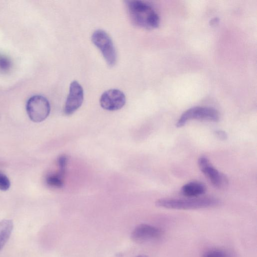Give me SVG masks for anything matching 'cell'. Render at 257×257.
I'll return each instance as SVG.
<instances>
[{
	"mask_svg": "<svg viewBox=\"0 0 257 257\" xmlns=\"http://www.w3.org/2000/svg\"><path fill=\"white\" fill-rule=\"evenodd\" d=\"M11 186V182L9 178L3 173L0 171V190L6 191L9 190Z\"/></svg>",
	"mask_w": 257,
	"mask_h": 257,
	"instance_id": "obj_15",
	"label": "cell"
},
{
	"mask_svg": "<svg viewBox=\"0 0 257 257\" xmlns=\"http://www.w3.org/2000/svg\"><path fill=\"white\" fill-rule=\"evenodd\" d=\"M181 191L186 197H196L205 193L206 187L201 182L192 181L183 185Z\"/></svg>",
	"mask_w": 257,
	"mask_h": 257,
	"instance_id": "obj_10",
	"label": "cell"
},
{
	"mask_svg": "<svg viewBox=\"0 0 257 257\" xmlns=\"http://www.w3.org/2000/svg\"><path fill=\"white\" fill-rule=\"evenodd\" d=\"M123 255L122 253H117L116 255V257H123Z\"/></svg>",
	"mask_w": 257,
	"mask_h": 257,
	"instance_id": "obj_18",
	"label": "cell"
},
{
	"mask_svg": "<svg viewBox=\"0 0 257 257\" xmlns=\"http://www.w3.org/2000/svg\"><path fill=\"white\" fill-rule=\"evenodd\" d=\"M202 257H231L226 251L220 249H213L206 252Z\"/></svg>",
	"mask_w": 257,
	"mask_h": 257,
	"instance_id": "obj_13",
	"label": "cell"
},
{
	"mask_svg": "<svg viewBox=\"0 0 257 257\" xmlns=\"http://www.w3.org/2000/svg\"><path fill=\"white\" fill-rule=\"evenodd\" d=\"M65 173L59 171L57 173L48 175L46 178L47 185L55 188H62L64 185Z\"/></svg>",
	"mask_w": 257,
	"mask_h": 257,
	"instance_id": "obj_12",
	"label": "cell"
},
{
	"mask_svg": "<svg viewBox=\"0 0 257 257\" xmlns=\"http://www.w3.org/2000/svg\"><path fill=\"white\" fill-rule=\"evenodd\" d=\"M125 101L124 94L117 89H111L104 92L99 99L101 107L109 111L120 109L124 105Z\"/></svg>",
	"mask_w": 257,
	"mask_h": 257,
	"instance_id": "obj_9",
	"label": "cell"
},
{
	"mask_svg": "<svg viewBox=\"0 0 257 257\" xmlns=\"http://www.w3.org/2000/svg\"><path fill=\"white\" fill-rule=\"evenodd\" d=\"M26 110L32 121L40 122L44 120L49 115L50 105L48 99L44 96L35 95L28 100Z\"/></svg>",
	"mask_w": 257,
	"mask_h": 257,
	"instance_id": "obj_4",
	"label": "cell"
},
{
	"mask_svg": "<svg viewBox=\"0 0 257 257\" xmlns=\"http://www.w3.org/2000/svg\"><path fill=\"white\" fill-rule=\"evenodd\" d=\"M219 119L218 112L215 109L203 106L190 108L182 113L176 123L177 127H181L191 119L217 121Z\"/></svg>",
	"mask_w": 257,
	"mask_h": 257,
	"instance_id": "obj_5",
	"label": "cell"
},
{
	"mask_svg": "<svg viewBox=\"0 0 257 257\" xmlns=\"http://www.w3.org/2000/svg\"><path fill=\"white\" fill-rule=\"evenodd\" d=\"M13 227V222L11 219L0 221V251L10 238Z\"/></svg>",
	"mask_w": 257,
	"mask_h": 257,
	"instance_id": "obj_11",
	"label": "cell"
},
{
	"mask_svg": "<svg viewBox=\"0 0 257 257\" xmlns=\"http://www.w3.org/2000/svg\"><path fill=\"white\" fill-rule=\"evenodd\" d=\"M67 162L68 158L67 156L65 155L60 156L57 160L59 170L66 172Z\"/></svg>",
	"mask_w": 257,
	"mask_h": 257,
	"instance_id": "obj_16",
	"label": "cell"
},
{
	"mask_svg": "<svg viewBox=\"0 0 257 257\" xmlns=\"http://www.w3.org/2000/svg\"><path fill=\"white\" fill-rule=\"evenodd\" d=\"M84 98L83 89L77 81H73L65 103L63 111L65 115H70L75 112L82 105Z\"/></svg>",
	"mask_w": 257,
	"mask_h": 257,
	"instance_id": "obj_8",
	"label": "cell"
},
{
	"mask_svg": "<svg viewBox=\"0 0 257 257\" xmlns=\"http://www.w3.org/2000/svg\"><path fill=\"white\" fill-rule=\"evenodd\" d=\"M128 17L135 25L147 29L157 28L160 24L159 15L148 3L139 0L125 3Z\"/></svg>",
	"mask_w": 257,
	"mask_h": 257,
	"instance_id": "obj_1",
	"label": "cell"
},
{
	"mask_svg": "<svg viewBox=\"0 0 257 257\" xmlns=\"http://www.w3.org/2000/svg\"><path fill=\"white\" fill-rule=\"evenodd\" d=\"M219 200L213 197H189V198H162L157 200V207L178 210H190L206 208L217 206Z\"/></svg>",
	"mask_w": 257,
	"mask_h": 257,
	"instance_id": "obj_2",
	"label": "cell"
},
{
	"mask_svg": "<svg viewBox=\"0 0 257 257\" xmlns=\"http://www.w3.org/2000/svg\"><path fill=\"white\" fill-rule=\"evenodd\" d=\"M215 134L221 140H225L227 137L226 133L224 131L221 130L216 131L215 132Z\"/></svg>",
	"mask_w": 257,
	"mask_h": 257,
	"instance_id": "obj_17",
	"label": "cell"
},
{
	"mask_svg": "<svg viewBox=\"0 0 257 257\" xmlns=\"http://www.w3.org/2000/svg\"><path fill=\"white\" fill-rule=\"evenodd\" d=\"M12 67V62L7 56L0 54V72H7Z\"/></svg>",
	"mask_w": 257,
	"mask_h": 257,
	"instance_id": "obj_14",
	"label": "cell"
},
{
	"mask_svg": "<svg viewBox=\"0 0 257 257\" xmlns=\"http://www.w3.org/2000/svg\"><path fill=\"white\" fill-rule=\"evenodd\" d=\"M162 235L161 229L156 226L142 223L137 225L132 231L131 238L138 243H146L160 239Z\"/></svg>",
	"mask_w": 257,
	"mask_h": 257,
	"instance_id": "obj_6",
	"label": "cell"
},
{
	"mask_svg": "<svg viewBox=\"0 0 257 257\" xmlns=\"http://www.w3.org/2000/svg\"><path fill=\"white\" fill-rule=\"evenodd\" d=\"M136 257H149L148 255L145 254H139L136 256Z\"/></svg>",
	"mask_w": 257,
	"mask_h": 257,
	"instance_id": "obj_19",
	"label": "cell"
},
{
	"mask_svg": "<svg viewBox=\"0 0 257 257\" xmlns=\"http://www.w3.org/2000/svg\"><path fill=\"white\" fill-rule=\"evenodd\" d=\"M201 171L209 180L211 184L217 188H224L228 183L226 177L215 169L206 157H200L198 161Z\"/></svg>",
	"mask_w": 257,
	"mask_h": 257,
	"instance_id": "obj_7",
	"label": "cell"
},
{
	"mask_svg": "<svg viewBox=\"0 0 257 257\" xmlns=\"http://www.w3.org/2000/svg\"><path fill=\"white\" fill-rule=\"evenodd\" d=\"M91 41L100 51L107 65L110 67L114 66L117 61V54L109 35L102 30H97L92 33Z\"/></svg>",
	"mask_w": 257,
	"mask_h": 257,
	"instance_id": "obj_3",
	"label": "cell"
}]
</instances>
